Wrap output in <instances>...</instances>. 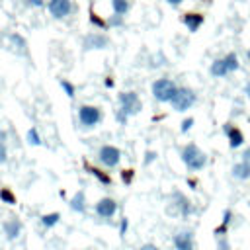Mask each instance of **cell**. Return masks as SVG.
<instances>
[{
    "label": "cell",
    "instance_id": "obj_7",
    "mask_svg": "<svg viewBox=\"0 0 250 250\" xmlns=\"http://www.w3.org/2000/svg\"><path fill=\"white\" fill-rule=\"evenodd\" d=\"M47 8H49V12H51L53 18L62 20V18H66L72 12V2L70 0H49Z\"/></svg>",
    "mask_w": 250,
    "mask_h": 250
},
{
    "label": "cell",
    "instance_id": "obj_41",
    "mask_svg": "<svg viewBox=\"0 0 250 250\" xmlns=\"http://www.w3.org/2000/svg\"><path fill=\"white\" fill-rule=\"evenodd\" d=\"M246 59L250 61V47H248V51H246Z\"/></svg>",
    "mask_w": 250,
    "mask_h": 250
},
{
    "label": "cell",
    "instance_id": "obj_25",
    "mask_svg": "<svg viewBox=\"0 0 250 250\" xmlns=\"http://www.w3.org/2000/svg\"><path fill=\"white\" fill-rule=\"evenodd\" d=\"M193 123H195V119H193V117H186V119L182 121V127H180V131H182V133H188V131L193 127Z\"/></svg>",
    "mask_w": 250,
    "mask_h": 250
},
{
    "label": "cell",
    "instance_id": "obj_3",
    "mask_svg": "<svg viewBox=\"0 0 250 250\" xmlns=\"http://www.w3.org/2000/svg\"><path fill=\"white\" fill-rule=\"evenodd\" d=\"M195 102H197L195 92L191 88H188V86H182V88H178V92H176V96L172 98L170 104H172V107L176 111H188Z\"/></svg>",
    "mask_w": 250,
    "mask_h": 250
},
{
    "label": "cell",
    "instance_id": "obj_35",
    "mask_svg": "<svg viewBox=\"0 0 250 250\" xmlns=\"http://www.w3.org/2000/svg\"><path fill=\"white\" fill-rule=\"evenodd\" d=\"M242 160H244V162H248V164H250V146H246V148H244V150H242Z\"/></svg>",
    "mask_w": 250,
    "mask_h": 250
},
{
    "label": "cell",
    "instance_id": "obj_10",
    "mask_svg": "<svg viewBox=\"0 0 250 250\" xmlns=\"http://www.w3.org/2000/svg\"><path fill=\"white\" fill-rule=\"evenodd\" d=\"M115 211H117V203H115L113 199H109V197H104V199H100V201L96 203V213H98L100 217H104V219L113 217Z\"/></svg>",
    "mask_w": 250,
    "mask_h": 250
},
{
    "label": "cell",
    "instance_id": "obj_19",
    "mask_svg": "<svg viewBox=\"0 0 250 250\" xmlns=\"http://www.w3.org/2000/svg\"><path fill=\"white\" fill-rule=\"evenodd\" d=\"M111 8H113V14L125 16L129 12V0H111Z\"/></svg>",
    "mask_w": 250,
    "mask_h": 250
},
{
    "label": "cell",
    "instance_id": "obj_34",
    "mask_svg": "<svg viewBox=\"0 0 250 250\" xmlns=\"http://www.w3.org/2000/svg\"><path fill=\"white\" fill-rule=\"evenodd\" d=\"M25 4H27V6H33V8H41V6H45L43 0H25Z\"/></svg>",
    "mask_w": 250,
    "mask_h": 250
},
{
    "label": "cell",
    "instance_id": "obj_20",
    "mask_svg": "<svg viewBox=\"0 0 250 250\" xmlns=\"http://www.w3.org/2000/svg\"><path fill=\"white\" fill-rule=\"evenodd\" d=\"M59 219H61V215L59 213H49V215H43L41 217V223H43V227H55L57 223H59Z\"/></svg>",
    "mask_w": 250,
    "mask_h": 250
},
{
    "label": "cell",
    "instance_id": "obj_31",
    "mask_svg": "<svg viewBox=\"0 0 250 250\" xmlns=\"http://www.w3.org/2000/svg\"><path fill=\"white\" fill-rule=\"evenodd\" d=\"M219 250H230V244L227 242V238L219 236Z\"/></svg>",
    "mask_w": 250,
    "mask_h": 250
},
{
    "label": "cell",
    "instance_id": "obj_12",
    "mask_svg": "<svg viewBox=\"0 0 250 250\" xmlns=\"http://www.w3.org/2000/svg\"><path fill=\"white\" fill-rule=\"evenodd\" d=\"M107 37L104 33H92L84 39V49L90 51V49H105L107 47Z\"/></svg>",
    "mask_w": 250,
    "mask_h": 250
},
{
    "label": "cell",
    "instance_id": "obj_14",
    "mask_svg": "<svg viewBox=\"0 0 250 250\" xmlns=\"http://www.w3.org/2000/svg\"><path fill=\"white\" fill-rule=\"evenodd\" d=\"M209 72H211V76H215V78H225L227 74H230L229 68H227L225 59H217V61H213L211 66H209Z\"/></svg>",
    "mask_w": 250,
    "mask_h": 250
},
{
    "label": "cell",
    "instance_id": "obj_6",
    "mask_svg": "<svg viewBox=\"0 0 250 250\" xmlns=\"http://www.w3.org/2000/svg\"><path fill=\"white\" fill-rule=\"evenodd\" d=\"M78 119L84 127H94L98 125V121L102 119V113H100V107L96 105H80L78 109Z\"/></svg>",
    "mask_w": 250,
    "mask_h": 250
},
{
    "label": "cell",
    "instance_id": "obj_4",
    "mask_svg": "<svg viewBox=\"0 0 250 250\" xmlns=\"http://www.w3.org/2000/svg\"><path fill=\"white\" fill-rule=\"evenodd\" d=\"M119 109L127 115H135L141 111V100L137 92H123L119 94Z\"/></svg>",
    "mask_w": 250,
    "mask_h": 250
},
{
    "label": "cell",
    "instance_id": "obj_36",
    "mask_svg": "<svg viewBox=\"0 0 250 250\" xmlns=\"http://www.w3.org/2000/svg\"><path fill=\"white\" fill-rule=\"evenodd\" d=\"M127 227H129V223H127V219L123 217V221H121V227H119V230H121V234H125V232H127Z\"/></svg>",
    "mask_w": 250,
    "mask_h": 250
},
{
    "label": "cell",
    "instance_id": "obj_33",
    "mask_svg": "<svg viewBox=\"0 0 250 250\" xmlns=\"http://www.w3.org/2000/svg\"><path fill=\"white\" fill-rule=\"evenodd\" d=\"M230 217H232V211H230V209H227V211L223 213V225H227V227H229V223H230Z\"/></svg>",
    "mask_w": 250,
    "mask_h": 250
},
{
    "label": "cell",
    "instance_id": "obj_22",
    "mask_svg": "<svg viewBox=\"0 0 250 250\" xmlns=\"http://www.w3.org/2000/svg\"><path fill=\"white\" fill-rule=\"evenodd\" d=\"M88 170H90V172H92V174H94V176H96V178H98L102 184H111V178H109V174H104L100 168H88Z\"/></svg>",
    "mask_w": 250,
    "mask_h": 250
},
{
    "label": "cell",
    "instance_id": "obj_29",
    "mask_svg": "<svg viewBox=\"0 0 250 250\" xmlns=\"http://www.w3.org/2000/svg\"><path fill=\"white\" fill-rule=\"evenodd\" d=\"M115 117H117V121H119L121 125H125V123H127V117H129V115H127V113H123L121 109H117V113H115Z\"/></svg>",
    "mask_w": 250,
    "mask_h": 250
},
{
    "label": "cell",
    "instance_id": "obj_17",
    "mask_svg": "<svg viewBox=\"0 0 250 250\" xmlns=\"http://www.w3.org/2000/svg\"><path fill=\"white\" fill-rule=\"evenodd\" d=\"M70 209H74V211H78V213H84V211H86V197H84V191L74 193V197L70 199Z\"/></svg>",
    "mask_w": 250,
    "mask_h": 250
},
{
    "label": "cell",
    "instance_id": "obj_28",
    "mask_svg": "<svg viewBox=\"0 0 250 250\" xmlns=\"http://www.w3.org/2000/svg\"><path fill=\"white\" fill-rule=\"evenodd\" d=\"M90 21H92L94 25H98V27H104V25H105V21H102V20H100V18H98L94 12H92V16H90Z\"/></svg>",
    "mask_w": 250,
    "mask_h": 250
},
{
    "label": "cell",
    "instance_id": "obj_37",
    "mask_svg": "<svg viewBox=\"0 0 250 250\" xmlns=\"http://www.w3.org/2000/svg\"><path fill=\"white\" fill-rule=\"evenodd\" d=\"M139 250H160V248H158L156 244H143Z\"/></svg>",
    "mask_w": 250,
    "mask_h": 250
},
{
    "label": "cell",
    "instance_id": "obj_8",
    "mask_svg": "<svg viewBox=\"0 0 250 250\" xmlns=\"http://www.w3.org/2000/svg\"><path fill=\"white\" fill-rule=\"evenodd\" d=\"M225 135H227V139H229V146L230 148H238V146H242V143H244V135H242V131L236 127V125H232V123H225Z\"/></svg>",
    "mask_w": 250,
    "mask_h": 250
},
{
    "label": "cell",
    "instance_id": "obj_16",
    "mask_svg": "<svg viewBox=\"0 0 250 250\" xmlns=\"http://www.w3.org/2000/svg\"><path fill=\"white\" fill-rule=\"evenodd\" d=\"M174 199H176V205H178V209H180V213L184 215V217H188V215H191V211H193V207H191V203L182 195V193H174Z\"/></svg>",
    "mask_w": 250,
    "mask_h": 250
},
{
    "label": "cell",
    "instance_id": "obj_26",
    "mask_svg": "<svg viewBox=\"0 0 250 250\" xmlns=\"http://www.w3.org/2000/svg\"><path fill=\"white\" fill-rule=\"evenodd\" d=\"M107 25H109V27H119V25H123V16H117V14H115L113 18L107 20Z\"/></svg>",
    "mask_w": 250,
    "mask_h": 250
},
{
    "label": "cell",
    "instance_id": "obj_39",
    "mask_svg": "<svg viewBox=\"0 0 250 250\" xmlns=\"http://www.w3.org/2000/svg\"><path fill=\"white\" fill-rule=\"evenodd\" d=\"M166 2H168L170 6H174V8H176V6H180V4L184 2V0H166Z\"/></svg>",
    "mask_w": 250,
    "mask_h": 250
},
{
    "label": "cell",
    "instance_id": "obj_18",
    "mask_svg": "<svg viewBox=\"0 0 250 250\" xmlns=\"http://www.w3.org/2000/svg\"><path fill=\"white\" fill-rule=\"evenodd\" d=\"M223 59H225V62H227L229 72H236V70L240 68V62H238V55H236V53L230 51V53H227Z\"/></svg>",
    "mask_w": 250,
    "mask_h": 250
},
{
    "label": "cell",
    "instance_id": "obj_2",
    "mask_svg": "<svg viewBox=\"0 0 250 250\" xmlns=\"http://www.w3.org/2000/svg\"><path fill=\"white\" fill-rule=\"evenodd\" d=\"M150 92H152L154 100H158V102H172V98L178 92V86L170 78H156L150 86Z\"/></svg>",
    "mask_w": 250,
    "mask_h": 250
},
{
    "label": "cell",
    "instance_id": "obj_40",
    "mask_svg": "<svg viewBox=\"0 0 250 250\" xmlns=\"http://www.w3.org/2000/svg\"><path fill=\"white\" fill-rule=\"evenodd\" d=\"M105 86H107V88H111V86H113V80H111V78H109V76H107V78H105Z\"/></svg>",
    "mask_w": 250,
    "mask_h": 250
},
{
    "label": "cell",
    "instance_id": "obj_24",
    "mask_svg": "<svg viewBox=\"0 0 250 250\" xmlns=\"http://www.w3.org/2000/svg\"><path fill=\"white\" fill-rule=\"evenodd\" d=\"M61 88L66 92V96H68V98H74V86H72L68 80H61Z\"/></svg>",
    "mask_w": 250,
    "mask_h": 250
},
{
    "label": "cell",
    "instance_id": "obj_27",
    "mask_svg": "<svg viewBox=\"0 0 250 250\" xmlns=\"http://www.w3.org/2000/svg\"><path fill=\"white\" fill-rule=\"evenodd\" d=\"M6 160H8V150H6L4 141H0V164H2V162H6Z\"/></svg>",
    "mask_w": 250,
    "mask_h": 250
},
{
    "label": "cell",
    "instance_id": "obj_21",
    "mask_svg": "<svg viewBox=\"0 0 250 250\" xmlns=\"http://www.w3.org/2000/svg\"><path fill=\"white\" fill-rule=\"evenodd\" d=\"M0 199H2L4 203H8V205H14V203H16V195H14L8 188H2V189H0Z\"/></svg>",
    "mask_w": 250,
    "mask_h": 250
},
{
    "label": "cell",
    "instance_id": "obj_9",
    "mask_svg": "<svg viewBox=\"0 0 250 250\" xmlns=\"http://www.w3.org/2000/svg\"><path fill=\"white\" fill-rule=\"evenodd\" d=\"M174 246L176 250H195L193 246V234L189 230H182L174 234Z\"/></svg>",
    "mask_w": 250,
    "mask_h": 250
},
{
    "label": "cell",
    "instance_id": "obj_32",
    "mask_svg": "<svg viewBox=\"0 0 250 250\" xmlns=\"http://www.w3.org/2000/svg\"><path fill=\"white\" fill-rule=\"evenodd\" d=\"M154 158H156V152H154V150H148V152L145 154V164H150Z\"/></svg>",
    "mask_w": 250,
    "mask_h": 250
},
{
    "label": "cell",
    "instance_id": "obj_15",
    "mask_svg": "<svg viewBox=\"0 0 250 250\" xmlns=\"http://www.w3.org/2000/svg\"><path fill=\"white\" fill-rule=\"evenodd\" d=\"M20 230H21V223H20V221H16V219H10V221H6V223H4V232H6L8 240H14V238H18Z\"/></svg>",
    "mask_w": 250,
    "mask_h": 250
},
{
    "label": "cell",
    "instance_id": "obj_23",
    "mask_svg": "<svg viewBox=\"0 0 250 250\" xmlns=\"http://www.w3.org/2000/svg\"><path fill=\"white\" fill-rule=\"evenodd\" d=\"M27 143H29V145H41V137H39V133H37L35 127H31V129L27 131Z\"/></svg>",
    "mask_w": 250,
    "mask_h": 250
},
{
    "label": "cell",
    "instance_id": "obj_5",
    "mask_svg": "<svg viewBox=\"0 0 250 250\" xmlns=\"http://www.w3.org/2000/svg\"><path fill=\"white\" fill-rule=\"evenodd\" d=\"M98 158H100V162H102L104 166L113 168V166H117L119 160H121V150H119L117 146H113V145H104V146L100 148V152H98Z\"/></svg>",
    "mask_w": 250,
    "mask_h": 250
},
{
    "label": "cell",
    "instance_id": "obj_38",
    "mask_svg": "<svg viewBox=\"0 0 250 250\" xmlns=\"http://www.w3.org/2000/svg\"><path fill=\"white\" fill-rule=\"evenodd\" d=\"M244 96H246V98L250 100V80H248V82L244 84Z\"/></svg>",
    "mask_w": 250,
    "mask_h": 250
},
{
    "label": "cell",
    "instance_id": "obj_30",
    "mask_svg": "<svg viewBox=\"0 0 250 250\" xmlns=\"http://www.w3.org/2000/svg\"><path fill=\"white\" fill-rule=\"evenodd\" d=\"M121 178H123L125 184H129V182L133 180V170H123V172H121Z\"/></svg>",
    "mask_w": 250,
    "mask_h": 250
},
{
    "label": "cell",
    "instance_id": "obj_11",
    "mask_svg": "<svg viewBox=\"0 0 250 250\" xmlns=\"http://www.w3.org/2000/svg\"><path fill=\"white\" fill-rule=\"evenodd\" d=\"M182 21H184V25L188 27V31L195 33V31H197V29L203 25L205 18H203V14H197V12H188V14H184Z\"/></svg>",
    "mask_w": 250,
    "mask_h": 250
},
{
    "label": "cell",
    "instance_id": "obj_13",
    "mask_svg": "<svg viewBox=\"0 0 250 250\" xmlns=\"http://www.w3.org/2000/svg\"><path fill=\"white\" fill-rule=\"evenodd\" d=\"M232 178L234 180H248L250 178V164L248 162H244V160H240V162H236L234 166H232Z\"/></svg>",
    "mask_w": 250,
    "mask_h": 250
},
{
    "label": "cell",
    "instance_id": "obj_1",
    "mask_svg": "<svg viewBox=\"0 0 250 250\" xmlns=\"http://www.w3.org/2000/svg\"><path fill=\"white\" fill-rule=\"evenodd\" d=\"M182 160H184V164H186L189 170L197 172V170L205 168V164H207V154H205L197 145L189 143V145H186V146L182 148Z\"/></svg>",
    "mask_w": 250,
    "mask_h": 250
}]
</instances>
